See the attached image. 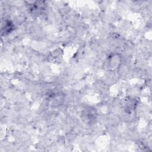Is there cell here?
Returning <instances> with one entry per match:
<instances>
[{
  "instance_id": "cell-1",
  "label": "cell",
  "mask_w": 152,
  "mask_h": 152,
  "mask_svg": "<svg viewBox=\"0 0 152 152\" xmlns=\"http://www.w3.org/2000/svg\"><path fill=\"white\" fill-rule=\"evenodd\" d=\"M121 63V59L119 56H116V55H113V56H111V58L109 59V64L110 65V67L116 68Z\"/></svg>"
}]
</instances>
